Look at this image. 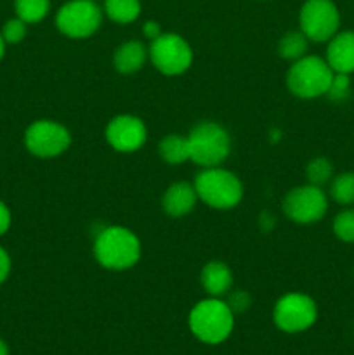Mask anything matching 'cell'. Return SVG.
<instances>
[{
  "mask_svg": "<svg viewBox=\"0 0 354 355\" xmlns=\"http://www.w3.org/2000/svg\"><path fill=\"white\" fill-rule=\"evenodd\" d=\"M94 257L108 270H127L141 259V241L130 229L110 225L97 234Z\"/></svg>",
  "mask_w": 354,
  "mask_h": 355,
  "instance_id": "obj_1",
  "label": "cell"
},
{
  "mask_svg": "<svg viewBox=\"0 0 354 355\" xmlns=\"http://www.w3.org/2000/svg\"><path fill=\"white\" fill-rule=\"evenodd\" d=\"M191 333L207 345H219L226 342L235 328V314L221 298L200 300L189 312L187 319Z\"/></svg>",
  "mask_w": 354,
  "mask_h": 355,
  "instance_id": "obj_2",
  "label": "cell"
},
{
  "mask_svg": "<svg viewBox=\"0 0 354 355\" xmlns=\"http://www.w3.org/2000/svg\"><path fill=\"white\" fill-rule=\"evenodd\" d=\"M198 200L214 210H231L243 200V184L238 175L222 166L203 168L194 179Z\"/></svg>",
  "mask_w": 354,
  "mask_h": 355,
  "instance_id": "obj_3",
  "label": "cell"
},
{
  "mask_svg": "<svg viewBox=\"0 0 354 355\" xmlns=\"http://www.w3.org/2000/svg\"><path fill=\"white\" fill-rule=\"evenodd\" d=\"M186 137L189 144V159L201 168L221 166L231 153V137L228 130L215 121H200Z\"/></svg>",
  "mask_w": 354,
  "mask_h": 355,
  "instance_id": "obj_4",
  "label": "cell"
},
{
  "mask_svg": "<svg viewBox=\"0 0 354 355\" xmlns=\"http://www.w3.org/2000/svg\"><path fill=\"white\" fill-rule=\"evenodd\" d=\"M333 69L326 59L307 55L292 62L287 73V87L298 99H316L326 96L333 80Z\"/></svg>",
  "mask_w": 354,
  "mask_h": 355,
  "instance_id": "obj_5",
  "label": "cell"
},
{
  "mask_svg": "<svg viewBox=\"0 0 354 355\" xmlns=\"http://www.w3.org/2000/svg\"><path fill=\"white\" fill-rule=\"evenodd\" d=\"M103 14V9L94 0H69L59 7L56 26L68 38H89L101 28Z\"/></svg>",
  "mask_w": 354,
  "mask_h": 355,
  "instance_id": "obj_6",
  "label": "cell"
},
{
  "mask_svg": "<svg viewBox=\"0 0 354 355\" xmlns=\"http://www.w3.org/2000/svg\"><path fill=\"white\" fill-rule=\"evenodd\" d=\"M149 59L162 75L177 76L193 64V49L177 33H162L149 45Z\"/></svg>",
  "mask_w": 354,
  "mask_h": 355,
  "instance_id": "obj_7",
  "label": "cell"
},
{
  "mask_svg": "<svg viewBox=\"0 0 354 355\" xmlns=\"http://www.w3.org/2000/svg\"><path fill=\"white\" fill-rule=\"evenodd\" d=\"M283 214L295 224H314L328 211V198L325 191L312 184L297 186L288 191L283 198Z\"/></svg>",
  "mask_w": 354,
  "mask_h": 355,
  "instance_id": "obj_8",
  "label": "cell"
},
{
  "mask_svg": "<svg viewBox=\"0 0 354 355\" xmlns=\"http://www.w3.org/2000/svg\"><path fill=\"white\" fill-rule=\"evenodd\" d=\"M318 319V305L305 293H287L273 309V321L283 333H302Z\"/></svg>",
  "mask_w": 354,
  "mask_h": 355,
  "instance_id": "obj_9",
  "label": "cell"
},
{
  "mask_svg": "<svg viewBox=\"0 0 354 355\" xmlns=\"http://www.w3.org/2000/svg\"><path fill=\"white\" fill-rule=\"evenodd\" d=\"M298 26L309 42H328L339 33L340 12L333 0H305L298 12Z\"/></svg>",
  "mask_w": 354,
  "mask_h": 355,
  "instance_id": "obj_10",
  "label": "cell"
},
{
  "mask_svg": "<svg viewBox=\"0 0 354 355\" xmlns=\"http://www.w3.org/2000/svg\"><path fill=\"white\" fill-rule=\"evenodd\" d=\"M24 146L37 158H56L71 146V134L54 120H37L24 132Z\"/></svg>",
  "mask_w": 354,
  "mask_h": 355,
  "instance_id": "obj_11",
  "label": "cell"
},
{
  "mask_svg": "<svg viewBox=\"0 0 354 355\" xmlns=\"http://www.w3.org/2000/svg\"><path fill=\"white\" fill-rule=\"evenodd\" d=\"M106 141L115 151L118 153H135L146 144L148 130L144 121L134 114H118L111 118L108 123Z\"/></svg>",
  "mask_w": 354,
  "mask_h": 355,
  "instance_id": "obj_12",
  "label": "cell"
},
{
  "mask_svg": "<svg viewBox=\"0 0 354 355\" xmlns=\"http://www.w3.org/2000/svg\"><path fill=\"white\" fill-rule=\"evenodd\" d=\"M326 62L333 73H354V31H340L328 40Z\"/></svg>",
  "mask_w": 354,
  "mask_h": 355,
  "instance_id": "obj_13",
  "label": "cell"
},
{
  "mask_svg": "<svg viewBox=\"0 0 354 355\" xmlns=\"http://www.w3.org/2000/svg\"><path fill=\"white\" fill-rule=\"evenodd\" d=\"M198 203V194L193 184L174 182L169 186L162 198V208L167 215L174 218L186 217L194 210Z\"/></svg>",
  "mask_w": 354,
  "mask_h": 355,
  "instance_id": "obj_14",
  "label": "cell"
},
{
  "mask_svg": "<svg viewBox=\"0 0 354 355\" xmlns=\"http://www.w3.org/2000/svg\"><path fill=\"white\" fill-rule=\"evenodd\" d=\"M201 288L207 291L210 297L221 298L228 295L233 288V270L228 263L221 260H212L201 269L200 272Z\"/></svg>",
  "mask_w": 354,
  "mask_h": 355,
  "instance_id": "obj_15",
  "label": "cell"
},
{
  "mask_svg": "<svg viewBox=\"0 0 354 355\" xmlns=\"http://www.w3.org/2000/svg\"><path fill=\"white\" fill-rule=\"evenodd\" d=\"M148 58L149 51L144 44L139 40H130L118 45L113 54V66L121 75H132L146 64Z\"/></svg>",
  "mask_w": 354,
  "mask_h": 355,
  "instance_id": "obj_16",
  "label": "cell"
},
{
  "mask_svg": "<svg viewBox=\"0 0 354 355\" xmlns=\"http://www.w3.org/2000/svg\"><path fill=\"white\" fill-rule=\"evenodd\" d=\"M158 155L167 165H183L189 159V144L187 137L177 134H169L158 144Z\"/></svg>",
  "mask_w": 354,
  "mask_h": 355,
  "instance_id": "obj_17",
  "label": "cell"
},
{
  "mask_svg": "<svg viewBox=\"0 0 354 355\" xmlns=\"http://www.w3.org/2000/svg\"><path fill=\"white\" fill-rule=\"evenodd\" d=\"M104 14L118 24H128L141 14L139 0H104Z\"/></svg>",
  "mask_w": 354,
  "mask_h": 355,
  "instance_id": "obj_18",
  "label": "cell"
},
{
  "mask_svg": "<svg viewBox=\"0 0 354 355\" xmlns=\"http://www.w3.org/2000/svg\"><path fill=\"white\" fill-rule=\"evenodd\" d=\"M307 49H309V40L301 30L285 33L283 37L280 38V44H278V52H280L281 58L292 62L304 58V55L307 54Z\"/></svg>",
  "mask_w": 354,
  "mask_h": 355,
  "instance_id": "obj_19",
  "label": "cell"
},
{
  "mask_svg": "<svg viewBox=\"0 0 354 355\" xmlns=\"http://www.w3.org/2000/svg\"><path fill=\"white\" fill-rule=\"evenodd\" d=\"M14 9L17 17L26 24L40 23L51 10V0H16Z\"/></svg>",
  "mask_w": 354,
  "mask_h": 355,
  "instance_id": "obj_20",
  "label": "cell"
},
{
  "mask_svg": "<svg viewBox=\"0 0 354 355\" xmlns=\"http://www.w3.org/2000/svg\"><path fill=\"white\" fill-rule=\"evenodd\" d=\"M332 200L342 207H353L354 205V172L339 173L332 179L330 186Z\"/></svg>",
  "mask_w": 354,
  "mask_h": 355,
  "instance_id": "obj_21",
  "label": "cell"
},
{
  "mask_svg": "<svg viewBox=\"0 0 354 355\" xmlns=\"http://www.w3.org/2000/svg\"><path fill=\"white\" fill-rule=\"evenodd\" d=\"M305 177H307V184L312 186H325L333 179V165L330 159L326 158H312L305 166Z\"/></svg>",
  "mask_w": 354,
  "mask_h": 355,
  "instance_id": "obj_22",
  "label": "cell"
},
{
  "mask_svg": "<svg viewBox=\"0 0 354 355\" xmlns=\"http://www.w3.org/2000/svg\"><path fill=\"white\" fill-rule=\"evenodd\" d=\"M333 232L340 241L354 243V208H346L335 215Z\"/></svg>",
  "mask_w": 354,
  "mask_h": 355,
  "instance_id": "obj_23",
  "label": "cell"
},
{
  "mask_svg": "<svg viewBox=\"0 0 354 355\" xmlns=\"http://www.w3.org/2000/svg\"><path fill=\"white\" fill-rule=\"evenodd\" d=\"M26 23L19 17H14V19H9L2 28V37L6 40V44H19V42L24 40L26 37Z\"/></svg>",
  "mask_w": 354,
  "mask_h": 355,
  "instance_id": "obj_24",
  "label": "cell"
},
{
  "mask_svg": "<svg viewBox=\"0 0 354 355\" xmlns=\"http://www.w3.org/2000/svg\"><path fill=\"white\" fill-rule=\"evenodd\" d=\"M351 94V78L349 75H342V73H335L332 80V85H330L326 96L330 97L335 103L340 101H346Z\"/></svg>",
  "mask_w": 354,
  "mask_h": 355,
  "instance_id": "obj_25",
  "label": "cell"
},
{
  "mask_svg": "<svg viewBox=\"0 0 354 355\" xmlns=\"http://www.w3.org/2000/svg\"><path fill=\"white\" fill-rule=\"evenodd\" d=\"M226 304L229 305V309H231L233 314H235V315L236 314H243V312L248 311L250 305H252V298H250V295L246 293V291H243V290L229 291Z\"/></svg>",
  "mask_w": 354,
  "mask_h": 355,
  "instance_id": "obj_26",
  "label": "cell"
},
{
  "mask_svg": "<svg viewBox=\"0 0 354 355\" xmlns=\"http://www.w3.org/2000/svg\"><path fill=\"white\" fill-rule=\"evenodd\" d=\"M10 222H12L10 210L7 208V205L3 203V201H0V236H3L7 231H9Z\"/></svg>",
  "mask_w": 354,
  "mask_h": 355,
  "instance_id": "obj_27",
  "label": "cell"
},
{
  "mask_svg": "<svg viewBox=\"0 0 354 355\" xmlns=\"http://www.w3.org/2000/svg\"><path fill=\"white\" fill-rule=\"evenodd\" d=\"M162 33H163L162 26H160L156 21H146L144 26H142V35H144L149 42H153L155 38H158Z\"/></svg>",
  "mask_w": 354,
  "mask_h": 355,
  "instance_id": "obj_28",
  "label": "cell"
},
{
  "mask_svg": "<svg viewBox=\"0 0 354 355\" xmlns=\"http://www.w3.org/2000/svg\"><path fill=\"white\" fill-rule=\"evenodd\" d=\"M10 274V257L6 250L0 246V284L9 277Z\"/></svg>",
  "mask_w": 354,
  "mask_h": 355,
  "instance_id": "obj_29",
  "label": "cell"
},
{
  "mask_svg": "<svg viewBox=\"0 0 354 355\" xmlns=\"http://www.w3.org/2000/svg\"><path fill=\"white\" fill-rule=\"evenodd\" d=\"M0 355H9V347L2 338H0Z\"/></svg>",
  "mask_w": 354,
  "mask_h": 355,
  "instance_id": "obj_30",
  "label": "cell"
},
{
  "mask_svg": "<svg viewBox=\"0 0 354 355\" xmlns=\"http://www.w3.org/2000/svg\"><path fill=\"white\" fill-rule=\"evenodd\" d=\"M3 54H6V40H3L2 33H0V59L3 58Z\"/></svg>",
  "mask_w": 354,
  "mask_h": 355,
  "instance_id": "obj_31",
  "label": "cell"
},
{
  "mask_svg": "<svg viewBox=\"0 0 354 355\" xmlns=\"http://www.w3.org/2000/svg\"><path fill=\"white\" fill-rule=\"evenodd\" d=\"M94 2H96V0H94Z\"/></svg>",
  "mask_w": 354,
  "mask_h": 355,
  "instance_id": "obj_32",
  "label": "cell"
}]
</instances>
